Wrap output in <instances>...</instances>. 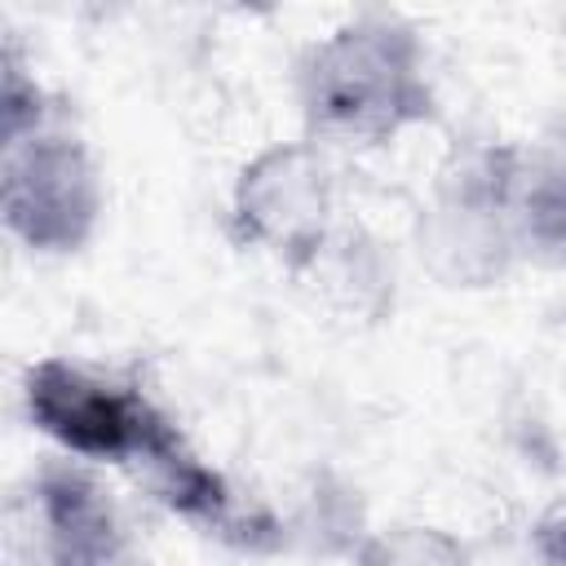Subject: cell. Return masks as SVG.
<instances>
[{
  "instance_id": "cell-1",
  "label": "cell",
  "mask_w": 566,
  "mask_h": 566,
  "mask_svg": "<svg viewBox=\"0 0 566 566\" xmlns=\"http://www.w3.org/2000/svg\"><path fill=\"white\" fill-rule=\"evenodd\" d=\"M310 137L371 150L433 119L424 44L394 13H358L314 40L296 71Z\"/></svg>"
},
{
  "instance_id": "cell-2",
  "label": "cell",
  "mask_w": 566,
  "mask_h": 566,
  "mask_svg": "<svg viewBox=\"0 0 566 566\" xmlns=\"http://www.w3.org/2000/svg\"><path fill=\"white\" fill-rule=\"evenodd\" d=\"M31 424L84 464H137L155 482L177 469L190 447L181 429L133 380L106 376L71 358H40L22 376Z\"/></svg>"
},
{
  "instance_id": "cell-3",
  "label": "cell",
  "mask_w": 566,
  "mask_h": 566,
  "mask_svg": "<svg viewBox=\"0 0 566 566\" xmlns=\"http://www.w3.org/2000/svg\"><path fill=\"white\" fill-rule=\"evenodd\" d=\"M0 208L9 234L31 252H80L102 217V177L88 146L53 119L4 133Z\"/></svg>"
},
{
  "instance_id": "cell-4",
  "label": "cell",
  "mask_w": 566,
  "mask_h": 566,
  "mask_svg": "<svg viewBox=\"0 0 566 566\" xmlns=\"http://www.w3.org/2000/svg\"><path fill=\"white\" fill-rule=\"evenodd\" d=\"M336 181L318 146L292 142L256 155L234 181V234L287 270H310L332 243Z\"/></svg>"
},
{
  "instance_id": "cell-5",
  "label": "cell",
  "mask_w": 566,
  "mask_h": 566,
  "mask_svg": "<svg viewBox=\"0 0 566 566\" xmlns=\"http://www.w3.org/2000/svg\"><path fill=\"white\" fill-rule=\"evenodd\" d=\"M31 513L49 566H137L133 531L93 464L75 455L40 464L31 478Z\"/></svg>"
},
{
  "instance_id": "cell-6",
  "label": "cell",
  "mask_w": 566,
  "mask_h": 566,
  "mask_svg": "<svg viewBox=\"0 0 566 566\" xmlns=\"http://www.w3.org/2000/svg\"><path fill=\"white\" fill-rule=\"evenodd\" d=\"M504 234L513 256L566 265V159L504 146Z\"/></svg>"
},
{
  "instance_id": "cell-7",
  "label": "cell",
  "mask_w": 566,
  "mask_h": 566,
  "mask_svg": "<svg viewBox=\"0 0 566 566\" xmlns=\"http://www.w3.org/2000/svg\"><path fill=\"white\" fill-rule=\"evenodd\" d=\"M354 566H469V553L438 526H389L363 544Z\"/></svg>"
},
{
  "instance_id": "cell-8",
  "label": "cell",
  "mask_w": 566,
  "mask_h": 566,
  "mask_svg": "<svg viewBox=\"0 0 566 566\" xmlns=\"http://www.w3.org/2000/svg\"><path fill=\"white\" fill-rule=\"evenodd\" d=\"M531 553L539 557V566H566V500L539 513V522L531 526Z\"/></svg>"
}]
</instances>
